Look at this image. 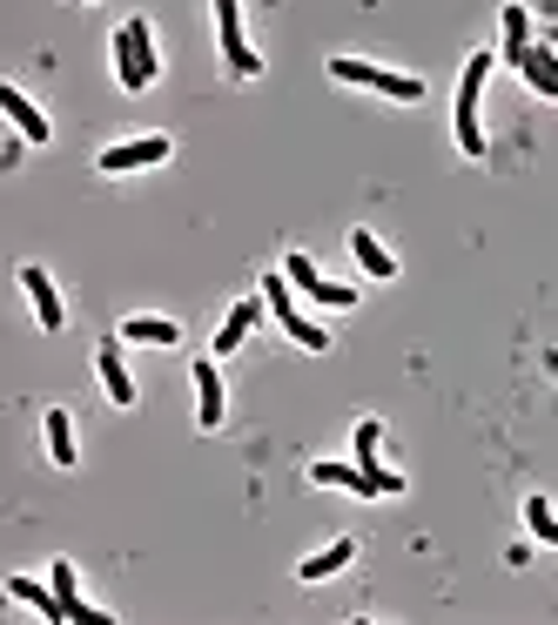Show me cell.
Masks as SVG:
<instances>
[{
  "instance_id": "cell-18",
  "label": "cell",
  "mask_w": 558,
  "mask_h": 625,
  "mask_svg": "<svg viewBox=\"0 0 558 625\" xmlns=\"http://www.w3.org/2000/svg\"><path fill=\"white\" fill-rule=\"evenodd\" d=\"M8 598H21V605H28V612H41V618H67L61 592H41L34 579H8Z\"/></svg>"
},
{
  "instance_id": "cell-2",
  "label": "cell",
  "mask_w": 558,
  "mask_h": 625,
  "mask_svg": "<svg viewBox=\"0 0 558 625\" xmlns=\"http://www.w3.org/2000/svg\"><path fill=\"white\" fill-rule=\"evenodd\" d=\"M115 74H122L128 95H141V87L155 81V34H148V21H128L115 34Z\"/></svg>"
},
{
  "instance_id": "cell-5",
  "label": "cell",
  "mask_w": 558,
  "mask_h": 625,
  "mask_svg": "<svg viewBox=\"0 0 558 625\" xmlns=\"http://www.w3.org/2000/svg\"><path fill=\"white\" fill-rule=\"evenodd\" d=\"M283 270H289V283H296L303 296L330 303V310H350V303H357V290H350V283H324V270H316L309 256H283Z\"/></svg>"
},
{
  "instance_id": "cell-12",
  "label": "cell",
  "mask_w": 558,
  "mask_h": 625,
  "mask_svg": "<svg viewBox=\"0 0 558 625\" xmlns=\"http://www.w3.org/2000/svg\"><path fill=\"white\" fill-rule=\"evenodd\" d=\"M95 371H102V390L128 410V404H135V377L122 371V350H115V343H102V350H95Z\"/></svg>"
},
{
  "instance_id": "cell-17",
  "label": "cell",
  "mask_w": 558,
  "mask_h": 625,
  "mask_svg": "<svg viewBox=\"0 0 558 625\" xmlns=\"http://www.w3.org/2000/svg\"><path fill=\"white\" fill-rule=\"evenodd\" d=\"M518 74H525V81L538 87V95H558V54H551V48H525Z\"/></svg>"
},
{
  "instance_id": "cell-9",
  "label": "cell",
  "mask_w": 558,
  "mask_h": 625,
  "mask_svg": "<svg viewBox=\"0 0 558 625\" xmlns=\"http://www.w3.org/2000/svg\"><path fill=\"white\" fill-rule=\"evenodd\" d=\"M377 437H383V424H377V417H364V424H357V465L377 478V491H404V478L377 465Z\"/></svg>"
},
{
  "instance_id": "cell-11",
  "label": "cell",
  "mask_w": 558,
  "mask_h": 625,
  "mask_svg": "<svg viewBox=\"0 0 558 625\" xmlns=\"http://www.w3.org/2000/svg\"><path fill=\"white\" fill-rule=\"evenodd\" d=\"M21 290L34 296L41 330H61V323H67V310H61V296H54V283H48V270H21Z\"/></svg>"
},
{
  "instance_id": "cell-1",
  "label": "cell",
  "mask_w": 558,
  "mask_h": 625,
  "mask_svg": "<svg viewBox=\"0 0 558 625\" xmlns=\"http://www.w3.org/2000/svg\"><path fill=\"white\" fill-rule=\"evenodd\" d=\"M485 74H492V54H471V61H464V81H457V148H464V155H485V122H477Z\"/></svg>"
},
{
  "instance_id": "cell-8",
  "label": "cell",
  "mask_w": 558,
  "mask_h": 625,
  "mask_svg": "<svg viewBox=\"0 0 558 625\" xmlns=\"http://www.w3.org/2000/svg\"><path fill=\"white\" fill-rule=\"evenodd\" d=\"M0 108L14 115V128H21V142H54V128H48V115L21 95V87H0Z\"/></svg>"
},
{
  "instance_id": "cell-21",
  "label": "cell",
  "mask_w": 558,
  "mask_h": 625,
  "mask_svg": "<svg viewBox=\"0 0 558 625\" xmlns=\"http://www.w3.org/2000/svg\"><path fill=\"white\" fill-rule=\"evenodd\" d=\"M525 48H531V14L512 0L505 8V61H525Z\"/></svg>"
},
{
  "instance_id": "cell-6",
  "label": "cell",
  "mask_w": 558,
  "mask_h": 625,
  "mask_svg": "<svg viewBox=\"0 0 558 625\" xmlns=\"http://www.w3.org/2000/svg\"><path fill=\"white\" fill-rule=\"evenodd\" d=\"M148 162H169V135H141V142H115V148H102V168H108V175L148 168Z\"/></svg>"
},
{
  "instance_id": "cell-10",
  "label": "cell",
  "mask_w": 558,
  "mask_h": 625,
  "mask_svg": "<svg viewBox=\"0 0 558 625\" xmlns=\"http://www.w3.org/2000/svg\"><path fill=\"white\" fill-rule=\"evenodd\" d=\"M309 485H344V491H357V498H383L377 478H370L364 465H330V458H324V465H309Z\"/></svg>"
},
{
  "instance_id": "cell-7",
  "label": "cell",
  "mask_w": 558,
  "mask_h": 625,
  "mask_svg": "<svg viewBox=\"0 0 558 625\" xmlns=\"http://www.w3.org/2000/svg\"><path fill=\"white\" fill-rule=\"evenodd\" d=\"M189 377H196V424L215 430V424H222V377H215V356H202Z\"/></svg>"
},
{
  "instance_id": "cell-14",
  "label": "cell",
  "mask_w": 558,
  "mask_h": 625,
  "mask_svg": "<svg viewBox=\"0 0 558 625\" xmlns=\"http://www.w3.org/2000/svg\"><path fill=\"white\" fill-rule=\"evenodd\" d=\"M256 323H263V303H235V310H229V323L215 330V356H229L235 343H243V336L256 330Z\"/></svg>"
},
{
  "instance_id": "cell-4",
  "label": "cell",
  "mask_w": 558,
  "mask_h": 625,
  "mask_svg": "<svg viewBox=\"0 0 558 625\" xmlns=\"http://www.w3.org/2000/svg\"><path fill=\"white\" fill-rule=\"evenodd\" d=\"M215 34H222V54L243 81L263 74V54H250V41H243V8H235V0H215Z\"/></svg>"
},
{
  "instance_id": "cell-16",
  "label": "cell",
  "mask_w": 558,
  "mask_h": 625,
  "mask_svg": "<svg viewBox=\"0 0 558 625\" xmlns=\"http://www.w3.org/2000/svg\"><path fill=\"white\" fill-rule=\"evenodd\" d=\"M350 256L364 262V270H370L377 283H383V277H397V256H390V249H383V242H377L370 229H357V236H350Z\"/></svg>"
},
{
  "instance_id": "cell-24",
  "label": "cell",
  "mask_w": 558,
  "mask_h": 625,
  "mask_svg": "<svg viewBox=\"0 0 558 625\" xmlns=\"http://www.w3.org/2000/svg\"><path fill=\"white\" fill-rule=\"evenodd\" d=\"M545 371H551V377H558V350H545Z\"/></svg>"
},
{
  "instance_id": "cell-15",
  "label": "cell",
  "mask_w": 558,
  "mask_h": 625,
  "mask_svg": "<svg viewBox=\"0 0 558 625\" xmlns=\"http://www.w3.org/2000/svg\"><path fill=\"white\" fill-rule=\"evenodd\" d=\"M54 592H61V605H67V618H88V625L102 618V612H95V605L82 598V579H74V565H67V559H54Z\"/></svg>"
},
{
  "instance_id": "cell-22",
  "label": "cell",
  "mask_w": 558,
  "mask_h": 625,
  "mask_svg": "<svg viewBox=\"0 0 558 625\" xmlns=\"http://www.w3.org/2000/svg\"><path fill=\"white\" fill-rule=\"evenodd\" d=\"M525 524L538 531L545 545H558V518H551V504H545V498H525Z\"/></svg>"
},
{
  "instance_id": "cell-3",
  "label": "cell",
  "mask_w": 558,
  "mask_h": 625,
  "mask_svg": "<svg viewBox=\"0 0 558 625\" xmlns=\"http://www.w3.org/2000/svg\"><path fill=\"white\" fill-rule=\"evenodd\" d=\"M330 74L350 81V87H377V95H397V102H418V95H424V81H418V74H390V67H370V61H350V54H337Z\"/></svg>"
},
{
  "instance_id": "cell-19",
  "label": "cell",
  "mask_w": 558,
  "mask_h": 625,
  "mask_svg": "<svg viewBox=\"0 0 558 625\" xmlns=\"http://www.w3.org/2000/svg\"><path fill=\"white\" fill-rule=\"evenodd\" d=\"M122 336H128V343H176L182 330H176L169 316H128V323H122Z\"/></svg>"
},
{
  "instance_id": "cell-20",
  "label": "cell",
  "mask_w": 558,
  "mask_h": 625,
  "mask_svg": "<svg viewBox=\"0 0 558 625\" xmlns=\"http://www.w3.org/2000/svg\"><path fill=\"white\" fill-rule=\"evenodd\" d=\"M48 451H54V465H74V417L67 410H48Z\"/></svg>"
},
{
  "instance_id": "cell-13",
  "label": "cell",
  "mask_w": 558,
  "mask_h": 625,
  "mask_svg": "<svg viewBox=\"0 0 558 625\" xmlns=\"http://www.w3.org/2000/svg\"><path fill=\"white\" fill-rule=\"evenodd\" d=\"M350 559H357V539H337L330 552H316V559H303L296 572H303V585H324V579H337V572L350 565Z\"/></svg>"
},
{
  "instance_id": "cell-23",
  "label": "cell",
  "mask_w": 558,
  "mask_h": 625,
  "mask_svg": "<svg viewBox=\"0 0 558 625\" xmlns=\"http://www.w3.org/2000/svg\"><path fill=\"white\" fill-rule=\"evenodd\" d=\"M283 330L303 343V350H330V330L324 323H303V316H283Z\"/></svg>"
}]
</instances>
